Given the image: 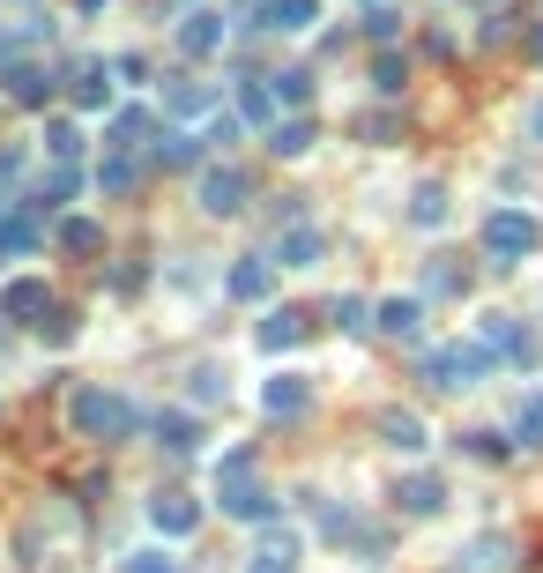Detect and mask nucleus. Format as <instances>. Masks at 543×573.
<instances>
[{"mask_svg": "<svg viewBox=\"0 0 543 573\" xmlns=\"http://www.w3.org/2000/svg\"><path fill=\"white\" fill-rule=\"evenodd\" d=\"M484 253H492L499 268H521V261L543 253V224L529 208H492V216H484Z\"/></svg>", "mask_w": 543, "mask_h": 573, "instance_id": "nucleus-1", "label": "nucleus"}, {"mask_svg": "<svg viewBox=\"0 0 543 573\" xmlns=\"http://www.w3.org/2000/svg\"><path fill=\"white\" fill-rule=\"evenodd\" d=\"M68 417H75V432H83V440H126V432L142 425V417H134V403H126L120 387H83Z\"/></svg>", "mask_w": 543, "mask_h": 573, "instance_id": "nucleus-2", "label": "nucleus"}, {"mask_svg": "<svg viewBox=\"0 0 543 573\" xmlns=\"http://www.w3.org/2000/svg\"><path fill=\"white\" fill-rule=\"evenodd\" d=\"M484 372H492V350H484V343H432V350H424V380L447 387V395H469Z\"/></svg>", "mask_w": 543, "mask_h": 573, "instance_id": "nucleus-3", "label": "nucleus"}, {"mask_svg": "<svg viewBox=\"0 0 543 573\" xmlns=\"http://www.w3.org/2000/svg\"><path fill=\"white\" fill-rule=\"evenodd\" d=\"M476 343H484V350H492V366H536V335H529V327L514 321V313H484V321H476Z\"/></svg>", "mask_w": 543, "mask_h": 573, "instance_id": "nucleus-4", "label": "nucleus"}, {"mask_svg": "<svg viewBox=\"0 0 543 573\" xmlns=\"http://www.w3.org/2000/svg\"><path fill=\"white\" fill-rule=\"evenodd\" d=\"M224 38H231V23H224L216 8H186V15H179V31H171V45H179L186 60H216Z\"/></svg>", "mask_w": 543, "mask_h": 573, "instance_id": "nucleus-5", "label": "nucleus"}, {"mask_svg": "<svg viewBox=\"0 0 543 573\" xmlns=\"http://www.w3.org/2000/svg\"><path fill=\"white\" fill-rule=\"evenodd\" d=\"M216 506H224L231 522H268V514H276V491L261 485V477H224V485H216Z\"/></svg>", "mask_w": 543, "mask_h": 573, "instance_id": "nucleus-6", "label": "nucleus"}, {"mask_svg": "<svg viewBox=\"0 0 543 573\" xmlns=\"http://www.w3.org/2000/svg\"><path fill=\"white\" fill-rule=\"evenodd\" d=\"M149 529L165 536V544H186V536L202 529V506H194L186 491H157V499H149Z\"/></svg>", "mask_w": 543, "mask_h": 573, "instance_id": "nucleus-7", "label": "nucleus"}, {"mask_svg": "<svg viewBox=\"0 0 543 573\" xmlns=\"http://www.w3.org/2000/svg\"><path fill=\"white\" fill-rule=\"evenodd\" d=\"M202 208H209V216H239V208H246V171H239V164H209V171H202Z\"/></svg>", "mask_w": 543, "mask_h": 573, "instance_id": "nucleus-8", "label": "nucleus"}, {"mask_svg": "<svg viewBox=\"0 0 543 573\" xmlns=\"http://www.w3.org/2000/svg\"><path fill=\"white\" fill-rule=\"evenodd\" d=\"M261 409H268V417H305V409H313V380H305V372H268V380H261Z\"/></svg>", "mask_w": 543, "mask_h": 573, "instance_id": "nucleus-9", "label": "nucleus"}, {"mask_svg": "<svg viewBox=\"0 0 543 573\" xmlns=\"http://www.w3.org/2000/svg\"><path fill=\"white\" fill-rule=\"evenodd\" d=\"M268 284H276V261H268V253H239V261H231V276H224V298H246V306H261V298H268Z\"/></svg>", "mask_w": 543, "mask_h": 573, "instance_id": "nucleus-10", "label": "nucleus"}, {"mask_svg": "<svg viewBox=\"0 0 543 573\" xmlns=\"http://www.w3.org/2000/svg\"><path fill=\"white\" fill-rule=\"evenodd\" d=\"M379 447L387 454H424L432 447V432H424L418 409H379Z\"/></svg>", "mask_w": 543, "mask_h": 573, "instance_id": "nucleus-11", "label": "nucleus"}, {"mask_svg": "<svg viewBox=\"0 0 543 573\" xmlns=\"http://www.w3.org/2000/svg\"><path fill=\"white\" fill-rule=\"evenodd\" d=\"M45 306H52L45 276H15V284L0 290V313H8V321H38L45 327Z\"/></svg>", "mask_w": 543, "mask_h": 573, "instance_id": "nucleus-12", "label": "nucleus"}, {"mask_svg": "<svg viewBox=\"0 0 543 573\" xmlns=\"http://www.w3.org/2000/svg\"><path fill=\"white\" fill-rule=\"evenodd\" d=\"M373 327H379V335H395V343H418L424 306H418V298H379V306H373Z\"/></svg>", "mask_w": 543, "mask_h": 573, "instance_id": "nucleus-13", "label": "nucleus"}, {"mask_svg": "<svg viewBox=\"0 0 543 573\" xmlns=\"http://www.w3.org/2000/svg\"><path fill=\"white\" fill-rule=\"evenodd\" d=\"M321 253H328V239H321L313 224H291V231L276 239V268H321Z\"/></svg>", "mask_w": 543, "mask_h": 573, "instance_id": "nucleus-14", "label": "nucleus"}, {"mask_svg": "<svg viewBox=\"0 0 543 573\" xmlns=\"http://www.w3.org/2000/svg\"><path fill=\"white\" fill-rule=\"evenodd\" d=\"M321 536L328 544H358V551H379V536L365 514H350V506H321Z\"/></svg>", "mask_w": 543, "mask_h": 573, "instance_id": "nucleus-15", "label": "nucleus"}, {"mask_svg": "<svg viewBox=\"0 0 543 573\" xmlns=\"http://www.w3.org/2000/svg\"><path fill=\"white\" fill-rule=\"evenodd\" d=\"M514 566V544L506 536H469L461 544V573H506Z\"/></svg>", "mask_w": 543, "mask_h": 573, "instance_id": "nucleus-16", "label": "nucleus"}, {"mask_svg": "<svg viewBox=\"0 0 543 573\" xmlns=\"http://www.w3.org/2000/svg\"><path fill=\"white\" fill-rule=\"evenodd\" d=\"M447 216H455V194H447L439 179H424L418 194H410V224H418V231H439Z\"/></svg>", "mask_w": 543, "mask_h": 573, "instance_id": "nucleus-17", "label": "nucleus"}, {"mask_svg": "<svg viewBox=\"0 0 543 573\" xmlns=\"http://www.w3.org/2000/svg\"><path fill=\"white\" fill-rule=\"evenodd\" d=\"M313 15H321V0H268V8H261V23H253V31H313Z\"/></svg>", "mask_w": 543, "mask_h": 573, "instance_id": "nucleus-18", "label": "nucleus"}, {"mask_svg": "<svg viewBox=\"0 0 543 573\" xmlns=\"http://www.w3.org/2000/svg\"><path fill=\"white\" fill-rule=\"evenodd\" d=\"M395 499H402V514L432 522V514L447 506V485H439V477H402V491H395Z\"/></svg>", "mask_w": 543, "mask_h": 573, "instance_id": "nucleus-19", "label": "nucleus"}, {"mask_svg": "<svg viewBox=\"0 0 543 573\" xmlns=\"http://www.w3.org/2000/svg\"><path fill=\"white\" fill-rule=\"evenodd\" d=\"M8 97H15V105H45V97H52V75H45L38 60H15V68H8Z\"/></svg>", "mask_w": 543, "mask_h": 573, "instance_id": "nucleus-20", "label": "nucleus"}, {"mask_svg": "<svg viewBox=\"0 0 543 573\" xmlns=\"http://www.w3.org/2000/svg\"><path fill=\"white\" fill-rule=\"evenodd\" d=\"M157 447L165 454H194L202 447V425H194L186 409H171V417H157Z\"/></svg>", "mask_w": 543, "mask_h": 573, "instance_id": "nucleus-21", "label": "nucleus"}, {"mask_svg": "<svg viewBox=\"0 0 543 573\" xmlns=\"http://www.w3.org/2000/svg\"><path fill=\"white\" fill-rule=\"evenodd\" d=\"M298 335H305L298 313H291V306H276V313L261 321V350H268V358H276V350H298Z\"/></svg>", "mask_w": 543, "mask_h": 573, "instance_id": "nucleus-22", "label": "nucleus"}, {"mask_svg": "<svg viewBox=\"0 0 543 573\" xmlns=\"http://www.w3.org/2000/svg\"><path fill=\"white\" fill-rule=\"evenodd\" d=\"M514 440H521V447H543V387H529V395L514 403Z\"/></svg>", "mask_w": 543, "mask_h": 573, "instance_id": "nucleus-23", "label": "nucleus"}, {"mask_svg": "<svg viewBox=\"0 0 543 573\" xmlns=\"http://www.w3.org/2000/svg\"><path fill=\"white\" fill-rule=\"evenodd\" d=\"M165 105L179 112V120H202V112H216V89H202V82H171Z\"/></svg>", "mask_w": 543, "mask_h": 573, "instance_id": "nucleus-24", "label": "nucleus"}, {"mask_svg": "<svg viewBox=\"0 0 543 573\" xmlns=\"http://www.w3.org/2000/svg\"><path fill=\"white\" fill-rule=\"evenodd\" d=\"M268 150H276V157H305V150H313V120H276L268 127Z\"/></svg>", "mask_w": 543, "mask_h": 573, "instance_id": "nucleus-25", "label": "nucleus"}, {"mask_svg": "<svg viewBox=\"0 0 543 573\" xmlns=\"http://www.w3.org/2000/svg\"><path fill=\"white\" fill-rule=\"evenodd\" d=\"M134 179H142V164L126 157V150H105V164H97V187H105V194H126Z\"/></svg>", "mask_w": 543, "mask_h": 573, "instance_id": "nucleus-26", "label": "nucleus"}, {"mask_svg": "<svg viewBox=\"0 0 543 573\" xmlns=\"http://www.w3.org/2000/svg\"><path fill=\"white\" fill-rule=\"evenodd\" d=\"M45 157H52V164H75V157H83V127H75V120H52V127H45Z\"/></svg>", "mask_w": 543, "mask_h": 573, "instance_id": "nucleus-27", "label": "nucleus"}, {"mask_svg": "<svg viewBox=\"0 0 543 573\" xmlns=\"http://www.w3.org/2000/svg\"><path fill=\"white\" fill-rule=\"evenodd\" d=\"M60 246H68V253H97V246H105V224H97V216H68V224H60Z\"/></svg>", "mask_w": 543, "mask_h": 573, "instance_id": "nucleus-28", "label": "nucleus"}, {"mask_svg": "<svg viewBox=\"0 0 543 573\" xmlns=\"http://www.w3.org/2000/svg\"><path fill=\"white\" fill-rule=\"evenodd\" d=\"M268 112H276V89H268V75L239 82V120H268Z\"/></svg>", "mask_w": 543, "mask_h": 573, "instance_id": "nucleus-29", "label": "nucleus"}, {"mask_svg": "<svg viewBox=\"0 0 543 573\" xmlns=\"http://www.w3.org/2000/svg\"><path fill=\"white\" fill-rule=\"evenodd\" d=\"M75 105H83V112H105V105H112V82H105V68H83V75H75Z\"/></svg>", "mask_w": 543, "mask_h": 573, "instance_id": "nucleus-30", "label": "nucleus"}, {"mask_svg": "<svg viewBox=\"0 0 543 573\" xmlns=\"http://www.w3.org/2000/svg\"><path fill=\"white\" fill-rule=\"evenodd\" d=\"M149 127V112L142 105H126V112H112V127H105V150H134V134Z\"/></svg>", "mask_w": 543, "mask_h": 573, "instance_id": "nucleus-31", "label": "nucleus"}, {"mask_svg": "<svg viewBox=\"0 0 543 573\" xmlns=\"http://www.w3.org/2000/svg\"><path fill=\"white\" fill-rule=\"evenodd\" d=\"M268 89H276V105H305V97H313V75H305V68H283V75H268Z\"/></svg>", "mask_w": 543, "mask_h": 573, "instance_id": "nucleus-32", "label": "nucleus"}, {"mask_svg": "<svg viewBox=\"0 0 543 573\" xmlns=\"http://www.w3.org/2000/svg\"><path fill=\"white\" fill-rule=\"evenodd\" d=\"M157 164H202V134H157Z\"/></svg>", "mask_w": 543, "mask_h": 573, "instance_id": "nucleus-33", "label": "nucleus"}, {"mask_svg": "<svg viewBox=\"0 0 543 573\" xmlns=\"http://www.w3.org/2000/svg\"><path fill=\"white\" fill-rule=\"evenodd\" d=\"M31 246H38V224H31V216H23V224H8V231H0V268H8V261H23Z\"/></svg>", "mask_w": 543, "mask_h": 573, "instance_id": "nucleus-34", "label": "nucleus"}, {"mask_svg": "<svg viewBox=\"0 0 543 573\" xmlns=\"http://www.w3.org/2000/svg\"><path fill=\"white\" fill-rule=\"evenodd\" d=\"M120 573H186V566H179L171 551H126V559H120Z\"/></svg>", "mask_w": 543, "mask_h": 573, "instance_id": "nucleus-35", "label": "nucleus"}, {"mask_svg": "<svg viewBox=\"0 0 543 573\" xmlns=\"http://www.w3.org/2000/svg\"><path fill=\"white\" fill-rule=\"evenodd\" d=\"M335 327H342V335L373 327V306H365V298H335Z\"/></svg>", "mask_w": 543, "mask_h": 573, "instance_id": "nucleus-36", "label": "nucleus"}, {"mask_svg": "<svg viewBox=\"0 0 543 573\" xmlns=\"http://www.w3.org/2000/svg\"><path fill=\"white\" fill-rule=\"evenodd\" d=\"M216 395H231L224 366H194V403H216Z\"/></svg>", "mask_w": 543, "mask_h": 573, "instance_id": "nucleus-37", "label": "nucleus"}, {"mask_svg": "<svg viewBox=\"0 0 543 573\" xmlns=\"http://www.w3.org/2000/svg\"><path fill=\"white\" fill-rule=\"evenodd\" d=\"M373 89H379V97H402V60H395V52L373 68Z\"/></svg>", "mask_w": 543, "mask_h": 573, "instance_id": "nucleus-38", "label": "nucleus"}, {"mask_svg": "<svg viewBox=\"0 0 543 573\" xmlns=\"http://www.w3.org/2000/svg\"><path fill=\"white\" fill-rule=\"evenodd\" d=\"M202 142H209V150H231V142H239V120H231V112H216V120H209V134H202Z\"/></svg>", "mask_w": 543, "mask_h": 573, "instance_id": "nucleus-39", "label": "nucleus"}, {"mask_svg": "<svg viewBox=\"0 0 543 573\" xmlns=\"http://www.w3.org/2000/svg\"><path fill=\"white\" fill-rule=\"evenodd\" d=\"M365 31H373V38L387 45V38H395V31H402V15H395V8H373V15H365Z\"/></svg>", "mask_w": 543, "mask_h": 573, "instance_id": "nucleus-40", "label": "nucleus"}, {"mask_svg": "<svg viewBox=\"0 0 543 573\" xmlns=\"http://www.w3.org/2000/svg\"><path fill=\"white\" fill-rule=\"evenodd\" d=\"M521 134L543 150V97H529V105H521Z\"/></svg>", "mask_w": 543, "mask_h": 573, "instance_id": "nucleus-41", "label": "nucleus"}, {"mask_svg": "<svg viewBox=\"0 0 543 573\" xmlns=\"http://www.w3.org/2000/svg\"><path fill=\"white\" fill-rule=\"evenodd\" d=\"M112 75H126V82H142V75H149V60H142V52H120V60H112Z\"/></svg>", "mask_w": 543, "mask_h": 573, "instance_id": "nucleus-42", "label": "nucleus"}, {"mask_svg": "<svg viewBox=\"0 0 543 573\" xmlns=\"http://www.w3.org/2000/svg\"><path fill=\"white\" fill-rule=\"evenodd\" d=\"M469 454H484V462H499L506 440H492V432H469Z\"/></svg>", "mask_w": 543, "mask_h": 573, "instance_id": "nucleus-43", "label": "nucleus"}, {"mask_svg": "<svg viewBox=\"0 0 543 573\" xmlns=\"http://www.w3.org/2000/svg\"><path fill=\"white\" fill-rule=\"evenodd\" d=\"M75 8H83V15H97V8H112V0H75Z\"/></svg>", "mask_w": 543, "mask_h": 573, "instance_id": "nucleus-44", "label": "nucleus"}, {"mask_svg": "<svg viewBox=\"0 0 543 573\" xmlns=\"http://www.w3.org/2000/svg\"><path fill=\"white\" fill-rule=\"evenodd\" d=\"M529 52H536V60H543V31H536V38H529Z\"/></svg>", "mask_w": 543, "mask_h": 573, "instance_id": "nucleus-45", "label": "nucleus"}, {"mask_svg": "<svg viewBox=\"0 0 543 573\" xmlns=\"http://www.w3.org/2000/svg\"><path fill=\"white\" fill-rule=\"evenodd\" d=\"M461 8H492V0H461Z\"/></svg>", "mask_w": 543, "mask_h": 573, "instance_id": "nucleus-46", "label": "nucleus"}, {"mask_svg": "<svg viewBox=\"0 0 543 573\" xmlns=\"http://www.w3.org/2000/svg\"><path fill=\"white\" fill-rule=\"evenodd\" d=\"M0 231H8V202H0Z\"/></svg>", "mask_w": 543, "mask_h": 573, "instance_id": "nucleus-47", "label": "nucleus"}]
</instances>
